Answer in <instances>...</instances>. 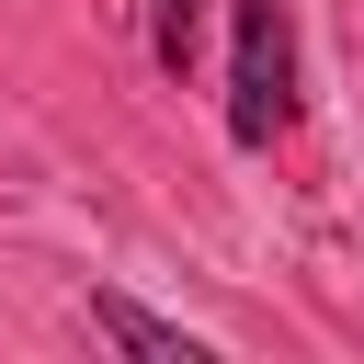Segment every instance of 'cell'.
I'll return each instance as SVG.
<instances>
[{
	"mask_svg": "<svg viewBox=\"0 0 364 364\" xmlns=\"http://www.w3.org/2000/svg\"><path fill=\"white\" fill-rule=\"evenodd\" d=\"M296 125V11L284 0H228V136L273 148Z\"/></svg>",
	"mask_w": 364,
	"mask_h": 364,
	"instance_id": "1",
	"label": "cell"
},
{
	"mask_svg": "<svg viewBox=\"0 0 364 364\" xmlns=\"http://www.w3.org/2000/svg\"><path fill=\"white\" fill-rule=\"evenodd\" d=\"M91 330H102V341H125V353H148V364H205V341H193V330L148 318V307H136V296H114V284L91 296Z\"/></svg>",
	"mask_w": 364,
	"mask_h": 364,
	"instance_id": "2",
	"label": "cell"
},
{
	"mask_svg": "<svg viewBox=\"0 0 364 364\" xmlns=\"http://www.w3.org/2000/svg\"><path fill=\"white\" fill-rule=\"evenodd\" d=\"M193 46H205V0H148V57L182 80L193 68Z\"/></svg>",
	"mask_w": 364,
	"mask_h": 364,
	"instance_id": "3",
	"label": "cell"
}]
</instances>
